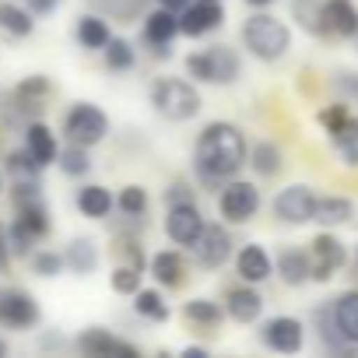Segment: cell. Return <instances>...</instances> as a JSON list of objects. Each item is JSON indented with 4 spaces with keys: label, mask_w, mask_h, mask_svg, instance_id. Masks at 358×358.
I'll list each match as a JSON object with an SVG mask.
<instances>
[{
    "label": "cell",
    "mask_w": 358,
    "mask_h": 358,
    "mask_svg": "<svg viewBox=\"0 0 358 358\" xmlns=\"http://www.w3.org/2000/svg\"><path fill=\"white\" fill-rule=\"evenodd\" d=\"M197 172L208 183H222V179L236 176L246 165V137L236 123H208L197 137V151H194Z\"/></svg>",
    "instance_id": "1"
},
{
    "label": "cell",
    "mask_w": 358,
    "mask_h": 358,
    "mask_svg": "<svg viewBox=\"0 0 358 358\" xmlns=\"http://www.w3.org/2000/svg\"><path fill=\"white\" fill-rule=\"evenodd\" d=\"M243 43L246 50L257 57V60H281L292 46V32L285 22H278L274 15H253L246 25H243Z\"/></svg>",
    "instance_id": "2"
},
{
    "label": "cell",
    "mask_w": 358,
    "mask_h": 358,
    "mask_svg": "<svg viewBox=\"0 0 358 358\" xmlns=\"http://www.w3.org/2000/svg\"><path fill=\"white\" fill-rule=\"evenodd\" d=\"M151 106L155 113H162L165 120H176V123H183L190 116L201 113V95L190 81L183 78H158L151 85Z\"/></svg>",
    "instance_id": "3"
},
{
    "label": "cell",
    "mask_w": 358,
    "mask_h": 358,
    "mask_svg": "<svg viewBox=\"0 0 358 358\" xmlns=\"http://www.w3.org/2000/svg\"><path fill=\"white\" fill-rule=\"evenodd\" d=\"M187 71L208 85H232L239 78L243 64H239V53L232 46H208L204 53L187 57Z\"/></svg>",
    "instance_id": "4"
},
{
    "label": "cell",
    "mask_w": 358,
    "mask_h": 358,
    "mask_svg": "<svg viewBox=\"0 0 358 358\" xmlns=\"http://www.w3.org/2000/svg\"><path fill=\"white\" fill-rule=\"evenodd\" d=\"M50 232V211H46V204L39 201V197H32V201H22L18 204V218H15V225L8 229V243H11V253H32V246L43 239Z\"/></svg>",
    "instance_id": "5"
},
{
    "label": "cell",
    "mask_w": 358,
    "mask_h": 358,
    "mask_svg": "<svg viewBox=\"0 0 358 358\" xmlns=\"http://www.w3.org/2000/svg\"><path fill=\"white\" fill-rule=\"evenodd\" d=\"M106 130H109V120H106V113H102L99 106H92V102H78V106H71V113L64 116V134H67L71 144L92 148V144H99V141L106 137Z\"/></svg>",
    "instance_id": "6"
},
{
    "label": "cell",
    "mask_w": 358,
    "mask_h": 358,
    "mask_svg": "<svg viewBox=\"0 0 358 358\" xmlns=\"http://www.w3.org/2000/svg\"><path fill=\"white\" fill-rule=\"evenodd\" d=\"M39 323V302L25 288H0V327L25 330Z\"/></svg>",
    "instance_id": "7"
},
{
    "label": "cell",
    "mask_w": 358,
    "mask_h": 358,
    "mask_svg": "<svg viewBox=\"0 0 358 358\" xmlns=\"http://www.w3.org/2000/svg\"><path fill=\"white\" fill-rule=\"evenodd\" d=\"M179 32L190 36V39H201L208 32H215L222 22H225V8L222 0H190V4L179 11Z\"/></svg>",
    "instance_id": "8"
},
{
    "label": "cell",
    "mask_w": 358,
    "mask_h": 358,
    "mask_svg": "<svg viewBox=\"0 0 358 358\" xmlns=\"http://www.w3.org/2000/svg\"><path fill=\"white\" fill-rule=\"evenodd\" d=\"M204 229V215L197 211L194 201H179V204H169V215H165V232L172 243L179 246H194V239L201 236Z\"/></svg>",
    "instance_id": "9"
},
{
    "label": "cell",
    "mask_w": 358,
    "mask_h": 358,
    "mask_svg": "<svg viewBox=\"0 0 358 358\" xmlns=\"http://www.w3.org/2000/svg\"><path fill=\"white\" fill-rule=\"evenodd\" d=\"M358 32V8L355 0H323L320 4V36L355 39Z\"/></svg>",
    "instance_id": "10"
},
{
    "label": "cell",
    "mask_w": 358,
    "mask_h": 358,
    "mask_svg": "<svg viewBox=\"0 0 358 358\" xmlns=\"http://www.w3.org/2000/svg\"><path fill=\"white\" fill-rule=\"evenodd\" d=\"M348 260V250L337 236H316L313 239V253H309V278L316 281H330L334 271H341Z\"/></svg>",
    "instance_id": "11"
},
{
    "label": "cell",
    "mask_w": 358,
    "mask_h": 358,
    "mask_svg": "<svg viewBox=\"0 0 358 358\" xmlns=\"http://www.w3.org/2000/svg\"><path fill=\"white\" fill-rule=\"evenodd\" d=\"M313 204H316V194L309 187L295 183L274 197V215L288 225H306V222H313Z\"/></svg>",
    "instance_id": "12"
},
{
    "label": "cell",
    "mask_w": 358,
    "mask_h": 358,
    "mask_svg": "<svg viewBox=\"0 0 358 358\" xmlns=\"http://www.w3.org/2000/svg\"><path fill=\"white\" fill-rule=\"evenodd\" d=\"M194 257H197V264L201 267H222L225 260H229V253H232V239H229V232L222 229V225H208L204 222V229H201V236L194 239Z\"/></svg>",
    "instance_id": "13"
},
{
    "label": "cell",
    "mask_w": 358,
    "mask_h": 358,
    "mask_svg": "<svg viewBox=\"0 0 358 358\" xmlns=\"http://www.w3.org/2000/svg\"><path fill=\"white\" fill-rule=\"evenodd\" d=\"M260 211V190L253 183H229L222 190V215L229 222H250L253 215Z\"/></svg>",
    "instance_id": "14"
},
{
    "label": "cell",
    "mask_w": 358,
    "mask_h": 358,
    "mask_svg": "<svg viewBox=\"0 0 358 358\" xmlns=\"http://www.w3.org/2000/svg\"><path fill=\"white\" fill-rule=\"evenodd\" d=\"M260 337H264V344H267L271 351L295 355V351H302V337H306V334H302V323H299L295 316H274V320L264 323Z\"/></svg>",
    "instance_id": "15"
},
{
    "label": "cell",
    "mask_w": 358,
    "mask_h": 358,
    "mask_svg": "<svg viewBox=\"0 0 358 358\" xmlns=\"http://www.w3.org/2000/svg\"><path fill=\"white\" fill-rule=\"evenodd\" d=\"M78 348H81L85 355H95V358H106V355L137 358V348H134V344H127V341L113 337V334H109V330H102V327H92V330H85V334L78 337Z\"/></svg>",
    "instance_id": "16"
},
{
    "label": "cell",
    "mask_w": 358,
    "mask_h": 358,
    "mask_svg": "<svg viewBox=\"0 0 358 358\" xmlns=\"http://www.w3.org/2000/svg\"><path fill=\"white\" fill-rule=\"evenodd\" d=\"M176 36H179V18H176V11L158 8V11L148 15V22H144V39L155 46L158 57H162V53L169 57V46H172Z\"/></svg>",
    "instance_id": "17"
},
{
    "label": "cell",
    "mask_w": 358,
    "mask_h": 358,
    "mask_svg": "<svg viewBox=\"0 0 358 358\" xmlns=\"http://www.w3.org/2000/svg\"><path fill=\"white\" fill-rule=\"evenodd\" d=\"M236 274H239L246 285H260V281H267V278H271V257H267V250L257 246V243L243 246L239 257H236Z\"/></svg>",
    "instance_id": "18"
},
{
    "label": "cell",
    "mask_w": 358,
    "mask_h": 358,
    "mask_svg": "<svg viewBox=\"0 0 358 358\" xmlns=\"http://www.w3.org/2000/svg\"><path fill=\"white\" fill-rule=\"evenodd\" d=\"M330 316H334V323H337L341 337H344L348 344H355V348H358V292H344L341 299H334Z\"/></svg>",
    "instance_id": "19"
},
{
    "label": "cell",
    "mask_w": 358,
    "mask_h": 358,
    "mask_svg": "<svg viewBox=\"0 0 358 358\" xmlns=\"http://www.w3.org/2000/svg\"><path fill=\"white\" fill-rule=\"evenodd\" d=\"M225 313H229L236 323H253V320H260V313H264V299H260V292H253V288H232L229 299H225Z\"/></svg>",
    "instance_id": "20"
},
{
    "label": "cell",
    "mask_w": 358,
    "mask_h": 358,
    "mask_svg": "<svg viewBox=\"0 0 358 358\" xmlns=\"http://www.w3.org/2000/svg\"><path fill=\"white\" fill-rule=\"evenodd\" d=\"M25 151L39 162V165H50V162H57V137H53V130L46 127V123H29L25 127Z\"/></svg>",
    "instance_id": "21"
},
{
    "label": "cell",
    "mask_w": 358,
    "mask_h": 358,
    "mask_svg": "<svg viewBox=\"0 0 358 358\" xmlns=\"http://www.w3.org/2000/svg\"><path fill=\"white\" fill-rule=\"evenodd\" d=\"M148 267H151V278H155L158 285H165V288L183 285V274H187V264H183V257H179V253H172V250H162V253H155Z\"/></svg>",
    "instance_id": "22"
},
{
    "label": "cell",
    "mask_w": 358,
    "mask_h": 358,
    "mask_svg": "<svg viewBox=\"0 0 358 358\" xmlns=\"http://www.w3.org/2000/svg\"><path fill=\"white\" fill-rule=\"evenodd\" d=\"M355 218V204L348 197H316L313 204V222L320 225H344Z\"/></svg>",
    "instance_id": "23"
},
{
    "label": "cell",
    "mask_w": 358,
    "mask_h": 358,
    "mask_svg": "<svg viewBox=\"0 0 358 358\" xmlns=\"http://www.w3.org/2000/svg\"><path fill=\"white\" fill-rule=\"evenodd\" d=\"M278 274L292 288L306 285L309 281V253L306 250H281L278 253Z\"/></svg>",
    "instance_id": "24"
},
{
    "label": "cell",
    "mask_w": 358,
    "mask_h": 358,
    "mask_svg": "<svg viewBox=\"0 0 358 358\" xmlns=\"http://www.w3.org/2000/svg\"><path fill=\"white\" fill-rule=\"evenodd\" d=\"M64 264L74 271V274H92L95 267H99V250H95V243L85 236V239H74L71 246H67V253H64Z\"/></svg>",
    "instance_id": "25"
},
{
    "label": "cell",
    "mask_w": 358,
    "mask_h": 358,
    "mask_svg": "<svg viewBox=\"0 0 358 358\" xmlns=\"http://www.w3.org/2000/svg\"><path fill=\"white\" fill-rule=\"evenodd\" d=\"M78 208L88 215V218H106L113 211V197L106 187H81L78 190Z\"/></svg>",
    "instance_id": "26"
},
{
    "label": "cell",
    "mask_w": 358,
    "mask_h": 358,
    "mask_svg": "<svg viewBox=\"0 0 358 358\" xmlns=\"http://www.w3.org/2000/svg\"><path fill=\"white\" fill-rule=\"evenodd\" d=\"M0 29H4L8 36H32L36 22L25 8L18 4H0Z\"/></svg>",
    "instance_id": "27"
},
{
    "label": "cell",
    "mask_w": 358,
    "mask_h": 358,
    "mask_svg": "<svg viewBox=\"0 0 358 358\" xmlns=\"http://www.w3.org/2000/svg\"><path fill=\"white\" fill-rule=\"evenodd\" d=\"M134 309H137V316L155 320V323L169 320V306H165V299H162L158 292H151V288H137V292H134Z\"/></svg>",
    "instance_id": "28"
},
{
    "label": "cell",
    "mask_w": 358,
    "mask_h": 358,
    "mask_svg": "<svg viewBox=\"0 0 358 358\" xmlns=\"http://www.w3.org/2000/svg\"><path fill=\"white\" fill-rule=\"evenodd\" d=\"M78 39H81V46H88V50H102V46L109 43V25H106L99 15H85V18L78 22Z\"/></svg>",
    "instance_id": "29"
},
{
    "label": "cell",
    "mask_w": 358,
    "mask_h": 358,
    "mask_svg": "<svg viewBox=\"0 0 358 358\" xmlns=\"http://www.w3.org/2000/svg\"><path fill=\"white\" fill-rule=\"evenodd\" d=\"M18 102H22V109H43L39 102L50 95V81L43 78V74H36V78H25L22 85H18Z\"/></svg>",
    "instance_id": "30"
},
{
    "label": "cell",
    "mask_w": 358,
    "mask_h": 358,
    "mask_svg": "<svg viewBox=\"0 0 358 358\" xmlns=\"http://www.w3.org/2000/svg\"><path fill=\"white\" fill-rule=\"evenodd\" d=\"M250 165H253L260 176H274V172H281V151H278V144H271V141L257 144V148L250 151Z\"/></svg>",
    "instance_id": "31"
},
{
    "label": "cell",
    "mask_w": 358,
    "mask_h": 358,
    "mask_svg": "<svg viewBox=\"0 0 358 358\" xmlns=\"http://www.w3.org/2000/svg\"><path fill=\"white\" fill-rule=\"evenodd\" d=\"M183 313H187V320H194V323H201V327L222 323V306L211 302V299H190V302L183 306Z\"/></svg>",
    "instance_id": "32"
},
{
    "label": "cell",
    "mask_w": 358,
    "mask_h": 358,
    "mask_svg": "<svg viewBox=\"0 0 358 358\" xmlns=\"http://www.w3.org/2000/svg\"><path fill=\"white\" fill-rule=\"evenodd\" d=\"M102 50H106L109 71H130V67H134V46H130L127 39H113V36H109V43H106Z\"/></svg>",
    "instance_id": "33"
},
{
    "label": "cell",
    "mask_w": 358,
    "mask_h": 358,
    "mask_svg": "<svg viewBox=\"0 0 358 358\" xmlns=\"http://www.w3.org/2000/svg\"><path fill=\"white\" fill-rule=\"evenodd\" d=\"M57 158H60V169H64L67 176H85V172L92 169L88 148H81V144H71L67 151H57Z\"/></svg>",
    "instance_id": "34"
},
{
    "label": "cell",
    "mask_w": 358,
    "mask_h": 358,
    "mask_svg": "<svg viewBox=\"0 0 358 358\" xmlns=\"http://www.w3.org/2000/svg\"><path fill=\"white\" fill-rule=\"evenodd\" d=\"M316 327H320V334H323L327 348H334V351H355V344H348V341L341 337V330H337V323H334L330 309H320V313H316Z\"/></svg>",
    "instance_id": "35"
},
{
    "label": "cell",
    "mask_w": 358,
    "mask_h": 358,
    "mask_svg": "<svg viewBox=\"0 0 358 358\" xmlns=\"http://www.w3.org/2000/svg\"><path fill=\"white\" fill-rule=\"evenodd\" d=\"M8 169L18 176V183H36V176H39V162L29 155V151H15L11 158H8Z\"/></svg>",
    "instance_id": "36"
},
{
    "label": "cell",
    "mask_w": 358,
    "mask_h": 358,
    "mask_svg": "<svg viewBox=\"0 0 358 358\" xmlns=\"http://www.w3.org/2000/svg\"><path fill=\"white\" fill-rule=\"evenodd\" d=\"M320 123H323V127H327V134L334 137V134L348 130V127L355 123V116L348 113V106H341V102H337V106H327V109L320 113Z\"/></svg>",
    "instance_id": "37"
},
{
    "label": "cell",
    "mask_w": 358,
    "mask_h": 358,
    "mask_svg": "<svg viewBox=\"0 0 358 358\" xmlns=\"http://www.w3.org/2000/svg\"><path fill=\"white\" fill-rule=\"evenodd\" d=\"M120 211H123L127 218H141V215L148 211V194H144L141 187H123V194H120Z\"/></svg>",
    "instance_id": "38"
},
{
    "label": "cell",
    "mask_w": 358,
    "mask_h": 358,
    "mask_svg": "<svg viewBox=\"0 0 358 358\" xmlns=\"http://www.w3.org/2000/svg\"><path fill=\"white\" fill-rule=\"evenodd\" d=\"M330 141H334V148L341 151V158H344V165H358V130H355V123H351L348 130H341V134H334Z\"/></svg>",
    "instance_id": "39"
},
{
    "label": "cell",
    "mask_w": 358,
    "mask_h": 358,
    "mask_svg": "<svg viewBox=\"0 0 358 358\" xmlns=\"http://www.w3.org/2000/svg\"><path fill=\"white\" fill-rule=\"evenodd\" d=\"M137 288H141V271H134V267H116L113 271V292L134 295Z\"/></svg>",
    "instance_id": "40"
},
{
    "label": "cell",
    "mask_w": 358,
    "mask_h": 358,
    "mask_svg": "<svg viewBox=\"0 0 358 358\" xmlns=\"http://www.w3.org/2000/svg\"><path fill=\"white\" fill-rule=\"evenodd\" d=\"M320 4H323V0H295V18L309 32H320Z\"/></svg>",
    "instance_id": "41"
},
{
    "label": "cell",
    "mask_w": 358,
    "mask_h": 358,
    "mask_svg": "<svg viewBox=\"0 0 358 358\" xmlns=\"http://www.w3.org/2000/svg\"><path fill=\"white\" fill-rule=\"evenodd\" d=\"M32 271H36L39 278H57V274L64 271V257H60V253H36V257H32Z\"/></svg>",
    "instance_id": "42"
},
{
    "label": "cell",
    "mask_w": 358,
    "mask_h": 358,
    "mask_svg": "<svg viewBox=\"0 0 358 358\" xmlns=\"http://www.w3.org/2000/svg\"><path fill=\"white\" fill-rule=\"evenodd\" d=\"M120 253H123L127 267H134V271H144V253H141V246H137L134 239H123V243H120Z\"/></svg>",
    "instance_id": "43"
},
{
    "label": "cell",
    "mask_w": 358,
    "mask_h": 358,
    "mask_svg": "<svg viewBox=\"0 0 358 358\" xmlns=\"http://www.w3.org/2000/svg\"><path fill=\"white\" fill-rule=\"evenodd\" d=\"M11 267V243H8V229L0 225V271Z\"/></svg>",
    "instance_id": "44"
},
{
    "label": "cell",
    "mask_w": 358,
    "mask_h": 358,
    "mask_svg": "<svg viewBox=\"0 0 358 358\" xmlns=\"http://www.w3.org/2000/svg\"><path fill=\"white\" fill-rule=\"evenodd\" d=\"M337 85H341L351 99H358V74H355V71H344V74L337 78Z\"/></svg>",
    "instance_id": "45"
},
{
    "label": "cell",
    "mask_w": 358,
    "mask_h": 358,
    "mask_svg": "<svg viewBox=\"0 0 358 358\" xmlns=\"http://www.w3.org/2000/svg\"><path fill=\"white\" fill-rule=\"evenodd\" d=\"M29 8H32L36 15H53V11L60 8V0H29Z\"/></svg>",
    "instance_id": "46"
},
{
    "label": "cell",
    "mask_w": 358,
    "mask_h": 358,
    "mask_svg": "<svg viewBox=\"0 0 358 358\" xmlns=\"http://www.w3.org/2000/svg\"><path fill=\"white\" fill-rule=\"evenodd\" d=\"M179 201H194V194H190L183 183H176V187L169 190V204H179Z\"/></svg>",
    "instance_id": "47"
},
{
    "label": "cell",
    "mask_w": 358,
    "mask_h": 358,
    "mask_svg": "<svg viewBox=\"0 0 358 358\" xmlns=\"http://www.w3.org/2000/svg\"><path fill=\"white\" fill-rule=\"evenodd\" d=\"M187 4H190V0H162V8H165V11H183Z\"/></svg>",
    "instance_id": "48"
},
{
    "label": "cell",
    "mask_w": 358,
    "mask_h": 358,
    "mask_svg": "<svg viewBox=\"0 0 358 358\" xmlns=\"http://www.w3.org/2000/svg\"><path fill=\"white\" fill-rule=\"evenodd\" d=\"M183 355H187V358H204V355H208V351H204V348H187V351H183Z\"/></svg>",
    "instance_id": "49"
},
{
    "label": "cell",
    "mask_w": 358,
    "mask_h": 358,
    "mask_svg": "<svg viewBox=\"0 0 358 358\" xmlns=\"http://www.w3.org/2000/svg\"><path fill=\"white\" fill-rule=\"evenodd\" d=\"M253 8H267V4H274V0H250Z\"/></svg>",
    "instance_id": "50"
},
{
    "label": "cell",
    "mask_w": 358,
    "mask_h": 358,
    "mask_svg": "<svg viewBox=\"0 0 358 358\" xmlns=\"http://www.w3.org/2000/svg\"><path fill=\"white\" fill-rule=\"evenodd\" d=\"M4 355H8V344H4V341H0V358H4Z\"/></svg>",
    "instance_id": "51"
},
{
    "label": "cell",
    "mask_w": 358,
    "mask_h": 358,
    "mask_svg": "<svg viewBox=\"0 0 358 358\" xmlns=\"http://www.w3.org/2000/svg\"><path fill=\"white\" fill-rule=\"evenodd\" d=\"M355 271H358V246H355Z\"/></svg>",
    "instance_id": "52"
},
{
    "label": "cell",
    "mask_w": 358,
    "mask_h": 358,
    "mask_svg": "<svg viewBox=\"0 0 358 358\" xmlns=\"http://www.w3.org/2000/svg\"><path fill=\"white\" fill-rule=\"evenodd\" d=\"M355 130H358V116H355Z\"/></svg>",
    "instance_id": "53"
},
{
    "label": "cell",
    "mask_w": 358,
    "mask_h": 358,
    "mask_svg": "<svg viewBox=\"0 0 358 358\" xmlns=\"http://www.w3.org/2000/svg\"><path fill=\"white\" fill-rule=\"evenodd\" d=\"M0 190H4V183H0Z\"/></svg>",
    "instance_id": "54"
},
{
    "label": "cell",
    "mask_w": 358,
    "mask_h": 358,
    "mask_svg": "<svg viewBox=\"0 0 358 358\" xmlns=\"http://www.w3.org/2000/svg\"><path fill=\"white\" fill-rule=\"evenodd\" d=\"M355 39H358V32H355Z\"/></svg>",
    "instance_id": "55"
}]
</instances>
